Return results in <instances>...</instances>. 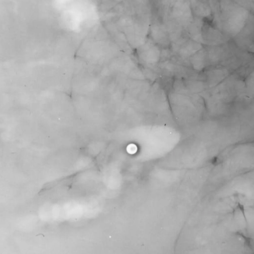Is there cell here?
I'll list each match as a JSON object with an SVG mask.
<instances>
[{
    "mask_svg": "<svg viewBox=\"0 0 254 254\" xmlns=\"http://www.w3.org/2000/svg\"><path fill=\"white\" fill-rule=\"evenodd\" d=\"M127 152L129 154H134L137 151V147L133 144H130L127 146Z\"/></svg>",
    "mask_w": 254,
    "mask_h": 254,
    "instance_id": "1",
    "label": "cell"
}]
</instances>
